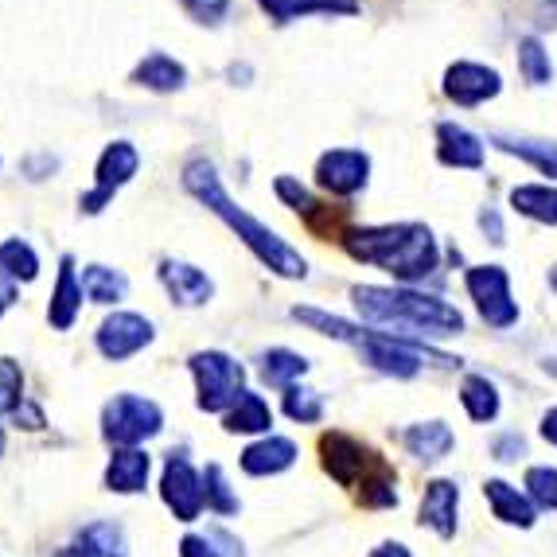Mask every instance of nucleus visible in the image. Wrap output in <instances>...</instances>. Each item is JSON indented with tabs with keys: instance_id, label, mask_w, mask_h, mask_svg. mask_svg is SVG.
Masks as SVG:
<instances>
[{
	"instance_id": "obj_1",
	"label": "nucleus",
	"mask_w": 557,
	"mask_h": 557,
	"mask_svg": "<svg viewBox=\"0 0 557 557\" xmlns=\"http://www.w3.org/2000/svg\"><path fill=\"white\" fill-rule=\"evenodd\" d=\"M184 187L207 207V211L219 214L246 246H250V253L265 265V270H273L277 277H288V281L308 277V261L300 258L273 226L258 223L253 214H246L231 196H226V187H223V180H219V172H214L211 160H203V157L191 160V164L184 168Z\"/></svg>"
},
{
	"instance_id": "obj_2",
	"label": "nucleus",
	"mask_w": 557,
	"mask_h": 557,
	"mask_svg": "<svg viewBox=\"0 0 557 557\" xmlns=\"http://www.w3.org/2000/svg\"><path fill=\"white\" fill-rule=\"evenodd\" d=\"M355 308L367 324L394 327V335H406V339H445V335L465 332V317L460 308H453L448 300L429 297L418 288H386V285H355L351 288Z\"/></svg>"
},
{
	"instance_id": "obj_3",
	"label": "nucleus",
	"mask_w": 557,
	"mask_h": 557,
	"mask_svg": "<svg viewBox=\"0 0 557 557\" xmlns=\"http://www.w3.org/2000/svg\"><path fill=\"white\" fill-rule=\"evenodd\" d=\"M344 250L355 261L379 265L401 285L425 281L437 273L441 250L437 238L425 223H391V226H362V231L344 234Z\"/></svg>"
},
{
	"instance_id": "obj_4",
	"label": "nucleus",
	"mask_w": 557,
	"mask_h": 557,
	"mask_svg": "<svg viewBox=\"0 0 557 557\" xmlns=\"http://www.w3.org/2000/svg\"><path fill=\"white\" fill-rule=\"evenodd\" d=\"M320 460H324V472L339 487H359L362 507H374V511L379 507H398V492H394L398 475L362 441L347 437V433H324L320 437Z\"/></svg>"
},
{
	"instance_id": "obj_5",
	"label": "nucleus",
	"mask_w": 557,
	"mask_h": 557,
	"mask_svg": "<svg viewBox=\"0 0 557 557\" xmlns=\"http://www.w3.org/2000/svg\"><path fill=\"white\" fill-rule=\"evenodd\" d=\"M359 351L362 362H371L374 371L391 374V379H413V374H421L425 362L460 367V359H453V355H441L421 344V339H406V335H394V332H367L359 339Z\"/></svg>"
},
{
	"instance_id": "obj_6",
	"label": "nucleus",
	"mask_w": 557,
	"mask_h": 557,
	"mask_svg": "<svg viewBox=\"0 0 557 557\" xmlns=\"http://www.w3.org/2000/svg\"><path fill=\"white\" fill-rule=\"evenodd\" d=\"M187 367L196 374V386H199L196 401L203 413H223V409H231L246 394V371L226 351H196L187 359Z\"/></svg>"
},
{
	"instance_id": "obj_7",
	"label": "nucleus",
	"mask_w": 557,
	"mask_h": 557,
	"mask_svg": "<svg viewBox=\"0 0 557 557\" xmlns=\"http://www.w3.org/2000/svg\"><path fill=\"white\" fill-rule=\"evenodd\" d=\"M160 429H164V413H160L157 401L140 398V394H117L102 409L106 441H113L121 448H137L140 441L157 437Z\"/></svg>"
},
{
	"instance_id": "obj_8",
	"label": "nucleus",
	"mask_w": 557,
	"mask_h": 557,
	"mask_svg": "<svg viewBox=\"0 0 557 557\" xmlns=\"http://www.w3.org/2000/svg\"><path fill=\"white\" fill-rule=\"evenodd\" d=\"M137 168H140V152L133 140H113V145H106L98 164H94V191L83 196V211L102 214L121 187L137 176Z\"/></svg>"
},
{
	"instance_id": "obj_9",
	"label": "nucleus",
	"mask_w": 557,
	"mask_h": 557,
	"mask_svg": "<svg viewBox=\"0 0 557 557\" xmlns=\"http://www.w3.org/2000/svg\"><path fill=\"white\" fill-rule=\"evenodd\" d=\"M465 285L472 293L475 308H480L483 324L499 327V332L519 324V300L511 297V277L503 265H472L465 273Z\"/></svg>"
},
{
	"instance_id": "obj_10",
	"label": "nucleus",
	"mask_w": 557,
	"mask_h": 557,
	"mask_svg": "<svg viewBox=\"0 0 557 557\" xmlns=\"http://www.w3.org/2000/svg\"><path fill=\"white\" fill-rule=\"evenodd\" d=\"M160 495L172 507L180 522H196L199 511H203L207 492H203V475L191 468L184 453H172L164 465V480H160Z\"/></svg>"
},
{
	"instance_id": "obj_11",
	"label": "nucleus",
	"mask_w": 557,
	"mask_h": 557,
	"mask_svg": "<svg viewBox=\"0 0 557 557\" xmlns=\"http://www.w3.org/2000/svg\"><path fill=\"white\" fill-rule=\"evenodd\" d=\"M152 335H157L152 332V320L137 317V312H113V317L102 320L94 344H98V351L110 362H125V359H133L140 347H149Z\"/></svg>"
},
{
	"instance_id": "obj_12",
	"label": "nucleus",
	"mask_w": 557,
	"mask_h": 557,
	"mask_svg": "<svg viewBox=\"0 0 557 557\" xmlns=\"http://www.w3.org/2000/svg\"><path fill=\"white\" fill-rule=\"evenodd\" d=\"M371 180V157L362 149H332L317 160V184L332 196H355Z\"/></svg>"
},
{
	"instance_id": "obj_13",
	"label": "nucleus",
	"mask_w": 557,
	"mask_h": 557,
	"mask_svg": "<svg viewBox=\"0 0 557 557\" xmlns=\"http://www.w3.org/2000/svg\"><path fill=\"white\" fill-rule=\"evenodd\" d=\"M503 90V78L495 66H483V63H453L445 71V98L456 106H483L492 102L495 94Z\"/></svg>"
},
{
	"instance_id": "obj_14",
	"label": "nucleus",
	"mask_w": 557,
	"mask_h": 557,
	"mask_svg": "<svg viewBox=\"0 0 557 557\" xmlns=\"http://www.w3.org/2000/svg\"><path fill=\"white\" fill-rule=\"evenodd\" d=\"M160 285L168 288V297L176 300L180 308H199L214 297V285L199 265L191 261H176V258H164L160 261Z\"/></svg>"
},
{
	"instance_id": "obj_15",
	"label": "nucleus",
	"mask_w": 557,
	"mask_h": 557,
	"mask_svg": "<svg viewBox=\"0 0 557 557\" xmlns=\"http://www.w3.org/2000/svg\"><path fill=\"white\" fill-rule=\"evenodd\" d=\"M83 281L75 277V258L63 253L59 258V281H55V293H51V305H47V320L55 332H71L78 320V308H83Z\"/></svg>"
},
{
	"instance_id": "obj_16",
	"label": "nucleus",
	"mask_w": 557,
	"mask_h": 557,
	"mask_svg": "<svg viewBox=\"0 0 557 557\" xmlns=\"http://www.w3.org/2000/svg\"><path fill=\"white\" fill-rule=\"evenodd\" d=\"M456 511H460V487L453 480H433L421 495V527L437 530L441 539L456 534Z\"/></svg>"
},
{
	"instance_id": "obj_17",
	"label": "nucleus",
	"mask_w": 557,
	"mask_h": 557,
	"mask_svg": "<svg viewBox=\"0 0 557 557\" xmlns=\"http://www.w3.org/2000/svg\"><path fill=\"white\" fill-rule=\"evenodd\" d=\"M129 83L145 86V90H157V94L184 90V86H187V66L180 63V59L168 55V51H149V55L133 66Z\"/></svg>"
},
{
	"instance_id": "obj_18",
	"label": "nucleus",
	"mask_w": 557,
	"mask_h": 557,
	"mask_svg": "<svg viewBox=\"0 0 557 557\" xmlns=\"http://www.w3.org/2000/svg\"><path fill=\"white\" fill-rule=\"evenodd\" d=\"M258 4L277 28L305 16H355L359 12V0H258Z\"/></svg>"
},
{
	"instance_id": "obj_19",
	"label": "nucleus",
	"mask_w": 557,
	"mask_h": 557,
	"mask_svg": "<svg viewBox=\"0 0 557 557\" xmlns=\"http://www.w3.org/2000/svg\"><path fill=\"white\" fill-rule=\"evenodd\" d=\"M437 157L448 168H483V145L475 133H468L456 121H441L437 125Z\"/></svg>"
},
{
	"instance_id": "obj_20",
	"label": "nucleus",
	"mask_w": 557,
	"mask_h": 557,
	"mask_svg": "<svg viewBox=\"0 0 557 557\" xmlns=\"http://www.w3.org/2000/svg\"><path fill=\"white\" fill-rule=\"evenodd\" d=\"M483 495H487V503H492V511L499 522L522 527V530L534 527V503H530V495H522L519 487H511L507 480H487L483 483Z\"/></svg>"
},
{
	"instance_id": "obj_21",
	"label": "nucleus",
	"mask_w": 557,
	"mask_h": 557,
	"mask_svg": "<svg viewBox=\"0 0 557 557\" xmlns=\"http://www.w3.org/2000/svg\"><path fill=\"white\" fill-rule=\"evenodd\" d=\"M149 456L140 453V448H117L106 468V487L117 495H137L145 492V483H149Z\"/></svg>"
},
{
	"instance_id": "obj_22",
	"label": "nucleus",
	"mask_w": 557,
	"mask_h": 557,
	"mask_svg": "<svg viewBox=\"0 0 557 557\" xmlns=\"http://www.w3.org/2000/svg\"><path fill=\"white\" fill-rule=\"evenodd\" d=\"M297 445L288 437H261L258 445H250L242 453V468L250 475H277L285 468L297 465Z\"/></svg>"
},
{
	"instance_id": "obj_23",
	"label": "nucleus",
	"mask_w": 557,
	"mask_h": 557,
	"mask_svg": "<svg viewBox=\"0 0 557 557\" xmlns=\"http://www.w3.org/2000/svg\"><path fill=\"white\" fill-rule=\"evenodd\" d=\"M401 445L409 448V456H418V460H425V465H437V460H445V456L453 453L456 437L445 421H421V425L406 429Z\"/></svg>"
},
{
	"instance_id": "obj_24",
	"label": "nucleus",
	"mask_w": 557,
	"mask_h": 557,
	"mask_svg": "<svg viewBox=\"0 0 557 557\" xmlns=\"http://www.w3.org/2000/svg\"><path fill=\"white\" fill-rule=\"evenodd\" d=\"M59 557H125L121 530L113 522H90L78 530V539L71 546L59 549Z\"/></svg>"
},
{
	"instance_id": "obj_25",
	"label": "nucleus",
	"mask_w": 557,
	"mask_h": 557,
	"mask_svg": "<svg viewBox=\"0 0 557 557\" xmlns=\"http://www.w3.org/2000/svg\"><path fill=\"white\" fill-rule=\"evenodd\" d=\"M492 145L507 157L527 160L530 168H539L542 176H557V145L549 140H530V137H507V133H495Z\"/></svg>"
},
{
	"instance_id": "obj_26",
	"label": "nucleus",
	"mask_w": 557,
	"mask_h": 557,
	"mask_svg": "<svg viewBox=\"0 0 557 557\" xmlns=\"http://www.w3.org/2000/svg\"><path fill=\"white\" fill-rule=\"evenodd\" d=\"M223 425H226V433H270L273 409L265 406V398H261V394L246 391L231 409H226Z\"/></svg>"
},
{
	"instance_id": "obj_27",
	"label": "nucleus",
	"mask_w": 557,
	"mask_h": 557,
	"mask_svg": "<svg viewBox=\"0 0 557 557\" xmlns=\"http://www.w3.org/2000/svg\"><path fill=\"white\" fill-rule=\"evenodd\" d=\"M511 207L534 223H546V226H557V187H546V184H522L511 191Z\"/></svg>"
},
{
	"instance_id": "obj_28",
	"label": "nucleus",
	"mask_w": 557,
	"mask_h": 557,
	"mask_svg": "<svg viewBox=\"0 0 557 557\" xmlns=\"http://www.w3.org/2000/svg\"><path fill=\"white\" fill-rule=\"evenodd\" d=\"M460 401H465L468 418L475 425H487V421L499 418V391H495L492 379H483V374H468L465 386H460Z\"/></svg>"
},
{
	"instance_id": "obj_29",
	"label": "nucleus",
	"mask_w": 557,
	"mask_h": 557,
	"mask_svg": "<svg viewBox=\"0 0 557 557\" xmlns=\"http://www.w3.org/2000/svg\"><path fill=\"white\" fill-rule=\"evenodd\" d=\"M0 277L12 281V285H28L39 277V258L24 238H4L0 242Z\"/></svg>"
},
{
	"instance_id": "obj_30",
	"label": "nucleus",
	"mask_w": 557,
	"mask_h": 557,
	"mask_svg": "<svg viewBox=\"0 0 557 557\" xmlns=\"http://www.w3.org/2000/svg\"><path fill=\"white\" fill-rule=\"evenodd\" d=\"M83 293H86V300H94V305H117V300L129 293V281H125V273L106 270V265H86Z\"/></svg>"
},
{
	"instance_id": "obj_31",
	"label": "nucleus",
	"mask_w": 557,
	"mask_h": 557,
	"mask_svg": "<svg viewBox=\"0 0 557 557\" xmlns=\"http://www.w3.org/2000/svg\"><path fill=\"white\" fill-rule=\"evenodd\" d=\"M305 371H308V359L297 351H288V347H273V351L261 355V379L270 382V386H281V391H288Z\"/></svg>"
},
{
	"instance_id": "obj_32",
	"label": "nucleus",
	"mask_w": 557,
	"mask_h": 557,
	"mask_svg": "<svg viewBox=\"0 0 557 557\" xmlns=\"http://www.w3.org/2000/svg\"><path fill=\"white\" fill-rule=\"evenodd\" d=\"M293 320H297V324H308L312 332L332 335V339H344V344H355V347H359V339L367 335L362 327L347 324L344 317H332V312H324V308H293Z\"/></svg>"
},
{
	"instance_id": "obj_33",
	"label": "nucleus",
	"mask_w": 557,
	"mask_h": 557,
	"mask_svg": "<svg viewBox=\"0 0 557 557\" xmlns=\"http://www.w3.org/2000/svg\"><path fill=\"white\" fill-rule=\"evenodd\" d=\"M519 71L527 78V86H546L554 78V63H549V51L542 47L539 36L519 39Z\"/></svg>"
},
{
	"instance_id": "obj_34",
	"label": "nucleus",
	"mask_w": 557,
	"mask_h": 557,
	"mask_svg": "<svg viewBox=\"0 0 557 557\" xmlns=\"http://www.w3.org/2000/svg\"><path fill=\"white\" fill-rule=\"evenodd\" d=\"M24 409V371L16 359H0V418H16Z\"/></svg>"
},
{
	"instance_id": "obj_35",
	"label": "nucleus",
	"mask_w": 557,
	"mask_h": 557,
	"mask_svg": "<svg viewBox=\"0 0 557 557\" xmlns=\"http://www.w3.org/2000/svg\"><path fill=\"white\" fill-rule=\"evenodd\" d=\"M203 492H207V507H211V511L238 515V495L231 492V483H226V475H223V468H219V465H207Z\"/></svg>"
},
{
	"instance_id": "obj_36",
	"label": "nucleus",
	"mask_w": 557,
	"mask_h": 557,
	"mask_svg": "<svg viewBox=\"0 0 557 557\" xmlns=\"http://www.w3.org/2000/svg\"><path fill=\"white\" fill-rule=\"evenodd\" d=\"M285 413L300 425H317L324 418V401L317 391H305V386H288L285 391Z\"/></svg>"
},
{
	"instance_id": "obj_37",
	"label": "nucleus",
	"mask_w": 557,
	"mask_h": 557,
	"mask_svg": "<svg viewBox=\"0 0 557 557\" xmlns=\"http://www.w3.org/2000/svg\"><path fill=\"white\" fill-rule=\"evenodd\" d=\"M527 495L534 507H546V511H557V468H530L527 472Z\"/></svg>"
},
{
	"instance_id": "obj_38",
	"label": "nucleus",
	"mask_w": 557,
	"mask_h": 557,
	"mask_svg": "<svg viewBox=\"0 0 557 557\" xmlns=\"http://www.w3.org/2000/svg\"><path fill=\"white\" fill-rule=\"evenodd\" d=\"M273 191H277L281 203H288L297 214H305V219H317L320 207H324V203H317V199H312V191H308L305 184H297V180H293V176H277V184H273Z\"/></svg>"
},
{
	"instance_id": "obj_39",
	"label": "nucleus",
	"mask_w": 557,
	"mask_h": 557,
	"mask_svg": "<svg viewBox=\"0 0 557 557\" xmlns=\"http://www.w3.org/2000/svg\"><path fill=\"white\" fill-rule=\"evenodd\" d=\"M184 4V12L196 24H207V28H214V24H223L226 12H231V0H180Z\"/></svg>"
},
{
	"instance_id": "obj_40",
	"label": "nucleus",
	"mask_w": 557,
	"mask_h": 557,
	"mask_svg": "<svg viewBox=\"0 0 557 557\" xmlns=\"http://www.w3.org/2000/svg\"><path fill=\"white\" fill-rule=\"evenodd\" d=\"M527 453V445H522L519 433H503V437L492 441V456L495 460H503V465H511V460H519V456Z\"/></svg>"
},
{
	"instance_id": "obj_41",
	"label": "nucleus",
	"mask_w": 557,
	"mask_h": 557,
	"mask_svg": "<svg viewBox=\"0 0 557 557\" xmlns=\"http://www.w3.org/2000/svg\"><path fill=\"white\" fill-rule=\"evenodd\" d=\"M180 557H223V549H214L211 539H199V534H187L180 542Z\"/></svg>"
},
{
	"instance_id": "obj_42",
	"label": "nucleus",
	"mask_w": 557,
	"mask_h": 557,
	"mask_svg": "<svg viewBox=\"0 0 557 557\" xmlns=\"http://www.w3.org/2000/svg\"><path fill=\"white\" fill-rule=\"evenodd\" d=\"M55 168H59V157H51V152H39V157L24 160V172H28V180H47Z\"/></svg>"
},
{
	"instance_id": "obj_43",
	"label": "nucleus",
	"mask_w": 557,
	"mask_h": 557,
	"mask_svg": "<svg viewBox=\"0 0 557 557\" xmlns=\"http://www.w3.org/2000/svg\"><path fill=\"white\" fill-rule=\"evenodd\" d=\"M480 226H483V234H487V238L495 242V246H503V242H507V234H503V223H499V214H495L492 207H487V211L480 214Z\"/></svg>"
},
{
	"instance_id": "obj_44",
	"label": "nucleus",
	"mask_w": 557,
	"mask_h": 557,
	"mask_svg": "<svg viewBox=\"0 0 557 557\" xmlns=\"http://www.w3.org/2000/svg\"><path fill=\"white\" fill-rule=\"evenodd\" d=\"M371 557H413V554H409L401 542H382V546L371 549Z\"/></svg>"
},
{
	"instance_id": "obj_45",
	"label": "nucleus",
	"mask_w": 557,
	"mask_h": 557,
	"mask_svg": "<svg viewBox=\"0 0 557 557\" xmlns=\"http://www.w3.org/2000/svg\"><path fill=\"white\" fill-rule=\"evenodd\" d=\"M12 305H16V285L0 277V317H4V312H9Z\"/></svg>"
},
{
	"instance_id": "obj_46",
	"label": "nucleus",
	"mask_w": 557,
	"mask_h": 557,
	"mask_svg": "<svg viewBox=\"0 0 557 557\" xmlns=\"http://www.w3.org/2000/svg\"><path fill=\"white\" fill-rule=\"evenodd\" d=\"M542 437H546L549 445H557V406L546 409V418H542Z\"/></svg>"
},
{
	"instance_id": "obj_47",
	"label": "nucleus",
	"mask_w": 557,
	"mask_h": 557,
	"mask_svg": "<svg viewBox=\"0 0 557 557\" xmlns=\"http://www.w3.org/2000/svg\"><path fill=\"white\" fill-rule=\"evenodd\" d=\"M231 78H250V66H238V63H234L231 66Z\"/></svg>"
},
{
	"instance_id": "obj_48",
	"label": "nucleus",
	"mask_w": 557,
	"mask_h": 557,
	"mask_svg": "<svg viewBox=\"0 0 557 557\" xmlns=\"http://www.w3.org/2000/svg\"><path fill=\"white\" fill-rule=\"evenodd\" d=\"M546 374H554L557 379V359H546Z\"/></svg>"
},
{
	"instance_id": "obj_49",
	"label": "nucleus",
	"mask_w": 557,
	"mask_h": 557,
	"mask_svg": "<svg viewBox=\"0 0 557 557\" xmlns=\"http://www.w3.org/2000/svg\"><path fill=\"white\" fill-rule=\"evenodd\" d=\"M549 288H554V293H557V265H554V270H549Z\"/></svg>"
},
{
	"instance_id": "obj_50",
	"label": "nucleus",
	"mask_w": 557,
	"mask_h": 557,
	"mask_svg": "<svg viewBox=\"0 0 557 557\" xmlns=\"http://www.w3.org/2000/svg\"><path fill=\"white\" fill-rule=\"evenodd\" d=\"M539 4H546L549 12H557V0H539Z\"/></svg>"
},
{
	"instance_id": "obj_51",
	"label": "nucleus",
	"mask_w": 557,
	"mask_h": 557,
	"mask_svg": "<svg viewBox=\"0 0 557 557\" xmlns=\"http://www.w3.org/2000/svg\"><path fill=\"white\" fill-rule=\"evenodd\" d=\"M0 453H4V429H0Z\"/></svg>"
}]
</instances>
